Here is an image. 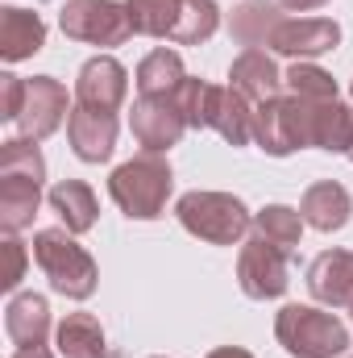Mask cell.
Here are the masks:
<instances>
[{"mask_svg":"<svg viewBox=\"0 0 353 358\" xmlns=\"http://www.w3.org/2000/svg\"><path fill=\"white\" fill-rule=\"evenodd\" d=\"M129 21L158 38L195 42L216 29V8L208 0H129Z\"/></svg>","mask_w":353,"mask_h":358,"instance_id":"obj_1","label":"cell"},{"mask_svg":"<svg viewBox=\"0 0 353 358\" xmlns=\"http://www.w3.org/2000/svg\"><path fill=\"white\" fill-rule=\"evenodd\" d=\"M278 338H283V346L291 355L299 358H333L350 346L341 321L329 317V313H316V308H283Z\"/></svg>","mask_w":353,"mask_h":358,"instance_id":"obj_2","label":"cell"},{"mask_svg":"<svg viewBox=\"0 0 353 358\" xmlns=\"http://www.w3.org/2000/svg\"><path fill=\"white\" fill-rule=\"evenodd\" d=\"M171 192V171L158 159H137L112 176V196L129 217H158Z\"/></svg>","mask_w":353,"mask_h":358,"instance_id":"obj_3","label":"cell"},{"mask_svg":"<svg viewBox=\"0 0 353 358\" xmlns=\"http://www.w3.org/2000/svg\"><path fill=\"white\" fill-rule=\"evenodd\" d=\"M179 217L191 234L208 238V242H233L246 229V208L233 196H216V192H195L179 204Z\"/></svg>","mask_w":353,"mask_h":358,"instance_id":"obj_4","label":"cell"},{"mask_svg":"<svg viewBox=\"0 0 353 358\" xmlns=\"http://www.w3.org/2000/svg\"><path fill=\"white\" fill-rule=\"evenodd\" d=\"M38 263L50 271L54 287H63L67 296H88L91 292V279H96L91 259L75 242H67L63 234H42L38 238Z\"/></svg>","mask_w":353,"mask_h":358,"instance_id":"obj_5","label":"cell"},{"mask_svg":"<svg viewBox=\"0 0 353 358\" xmlns=\"http://www.w3.org/2000/svg\"><path fill=\"white\" fill-rule=\"evenodd\" d=\"M63 29L88 42H121L133 29V21L108 0H71V8L63 13Z\"/></svg>","mask_w":353,"mask_h":358,"instance_id":"obj_6","label":"cell"},{"mask_svg":"<svg viewBox=\"0 0 353 358\" xmlns=\"http://www.w3.org/2000/svg\"><path fill=\"white\" fill-rule=\"evenodd\" d=\"M287 250L266 242V238H254L241 255V283L250 296H278L287 287Z\"/></svg>","mask_w":353,"mask_h":358,"instance_id":"obj_7","label":"cell"},{"mask_svg":"<svg viewBox=\"0 0 353 358\" xmlns=\"http://www.w3.org/2000/svg\"><path fill=\"white\" fill-rule=\"evenodd\" d=\"M312 292L324 300V304H350L353 300V255H320L312 263Z\"/></svg>","mask_w":353,"mask_h":358,"instance_id":"obj_8","label":"cell"},{"mask_svg":"<svg viewBox=\"0 0 353 358\" xmlns=\"http://www.w3.org/2000/svg\"><path fill=\"white\" fill-rule=\"evenodd\" d=\"M121 96H125V71H121L112 59H96V63L84 67V80H80V100H84V108H104V113H112Z\"/></svg>","mask_w":353,"mask_h":358,"instance_id":"obj_9","label":"cell"},{"mask_svg":"<svg viewBox=\"0 0 353 358\" xmlns=\"http://www.w3.org/2000/svg\"><path fill=\"white\" fill-rule=\"evenodd\" d=\"M133 129H137V138H142L150 150H163L167 142H175L179 138L183 117H179L175 108H167V100L158 104L154 96H146V100L133 108Z\"/></svg>","mask_w":353,"mask_h":358,"instance_id":"obj_10","label":"cell"},{"mask_svg":"<svg viewBox=\"0 0 353 358\" xmlns=\"http://www.w3.org/2000/svg\"><path fill=\"white\" fill-rule=\"evenodd\" d=\"M112 134H117V121L104 108H80L71 117V138H75V150L84 159H108Z\"/></svg>","mask_w":353,"mask_h":358,"instance_id":"obj_11","label":"cell"},{"mask_svg":"<svg viewBox=\"0 0 353 358\" xmlns=\"http://www.w3.org/2000/svg\"><path fill=\"white\" fill-rule=\"evenodd\" d=\"M274 46L287 55H320L329 46H337V25L333 21H295V25H278Z\"/></svg>","mask_w":353,"mask_h":358,"instance_id":"obj_12","label":"cell"},{"mask_svg":"<svg viewBox=\"0 0 353 358\" xmlns=\"http://www.w3.org/2000/svg\"><path fill=\"white\" fill-rule=\"evenodd\" d=\"M303 213H308V221H312L316 229H337V225H345V217H350V196H345V187H337V183H320V187H312V192L303 196Z\"/></svg>","mask_w":353,"mask_h":358,"instance_id":"obj_13","label":"cell"},{"mask_svg":"<svg viewBox=\"0 0 353 358\" xmlns=\"http://www.w3.org/2000/svg\"><path fill=\"white\" fill-rule=\"evenodd\" d=\"M233 84H237L241 92H250L254 100H266V96H274V88H278L274 63L266 59L262 50H246V55L237 59V67H233Z\"/></svg>","mask_w":353,"mask_h":358,"instance_id":"obj_14","label":"cell"},{"mask_svg":"<svg viewBox=\"0 0 353 358\" xmlns=\"http://www.w3.org/2000/svg\"><path fill=\"white\" fill-rule=\"evenodd\" d=\"M59 342H63L67 358H104V338H100V325L91 317H71L63 325Z\"/></svg>","mask_w":353,"mask_h":358,"instance_id":"obj_15","label":"cell"},{"mask_svg":"<svg viewBox=\"0 0 353 358\" xmlns=\"http://www.w3.org/2000/svg\"><path fill=\"white\" fill-rule=\"evenodd\" d=\"M179 80H183V67H179V55H171V50H154L142 63V92L146 96H163L167 88H175Z\"/></svg>","mask_w":353,"mask_h":358,"instance_id":"obj_16","label":"cell"},{"mask_svg":"<svg viewBox=\"0 0 353 358\" xmlns=\"http://www.w3.org/2000/svg\"><path fill=\"white\" fill-rule=\"evenodd\" d=\"M278 17H274V8L262 4V0H254V4H246L241 13H237V21H233V29H237V38L246 42V46H254V42H266V34H278Z\"/></svg>","mask_w":353,"mask_h":358,"instance_id":"obj_17","label":"cell"},{"mask_svg":"<svg viewBox=\"0 0 353 358\" xmlns=\"http://www.w3.org/2000/svg\"><path fill=\"white\" fill-rule=\"evenodd\" d=\"M54 204L63 208V217H67L71 229H88L91 225L96 200H91L88 187H80V183H63V187H54Z\"/></svg>","mask_w":353,"mask_h":358,"instance_id":"obj_18","label":"cell"},{"mask_svg":"<svg viewBox=\"0 0 353 358\" xmlns=\"http://www.w3.org/2000/svg\"><path fill=\"white\" fill-rule=\"evenodd\" d=\"M258 229H262L266 242L291 250V242L299 238V217H295L291 208H266L262 217H258Z\"/></svg>","mask_w":353,"mask_h":358,"instance_id":"obj_19","label":"cell"},{"mask_svg":"<svg viewBox=\"0 0 353 358\" xmlns=\"http://www.w3.org/2000/svg\"><path fill=\"white\" fill-rule=\"evenodd\" d=\"M38 42H42V25H38V17H25V13H8V55L17 59V55H25L29 46L38 50Z\"/></svg>","mask_w":353,"mask_h":358,"instance_id":"obj_20","label":"cell"},{"mask_svg":"<svg viewBox=\"0 0 353 358\" xmlns=\"http://www.w3.org/2000/svg\"><path fill=\"white\" fill-rule=\"evenodd\" d=\"M287 80H291V88L299 92L303 100H333V96H337L333 80H329L324 71H316V67H295Z\"/></svg>","mask_w":353,"mask_h":358,"instance_id":"obj_21","label":"cell"},{"mask_svg":"<svg viewBox=\"0 0 353 358\" xmlns=\"http://www.w3.org/2000/svg\"><path fill=\"white\" fill-rule=\"evenodd\" d=\"M287 8H316V4H324V0H283Z\"/></svg>","mask_w":353,"mask_h":358,"instance_id":"obj_22","label":"cell"},{"mask_svg":"<svg viewBox=\"0 0 353 358\" xmlns=\"http://www.w3.org/2000/svg\"><path fill=\"white\" fill-rule=\"evenodd\" d=\"M212 358H250V355H241V350H220V355H212Z\"/></svg>","mask_w":353,"mask_h":358,"instance_id":"obj_23","label":"cell"},{"mask_svg":"<svg viewBox=\"0 0 353 358\" xmlns=\"http://www.w3.org/2000/svg\"><path fill=\"white\" fill-rule=\"evenodd\" d=\"M350 155H353V150H350Z\"/></svg>","mask_w":353,"mask_h":358,"instance_id":"obj_24","label":"cell"}]
</instances>
